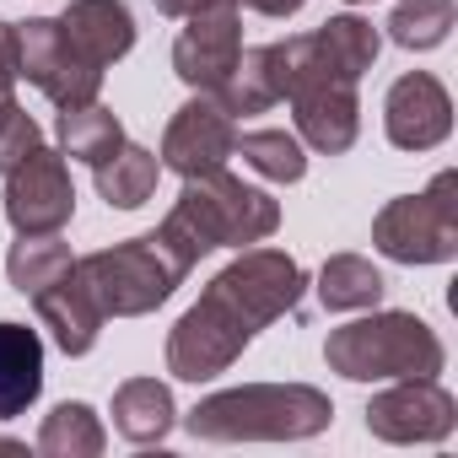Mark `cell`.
<instances>
[{
	"label": "cell",
	"mask_w": 458,
	"mask_h": 458,
	"mask_svg": "<svg viewBox=\"0 0 458 458\" xmlns=\"http://www.w3.org/2000/svg\"><path fill=\"white\" fill-rule=\"evenodd\" d=\"M308 276L292 254L281 249H243L233 265H226L199 302L173 324L167 335V372L183 383H210L233 367L254 335L276 318H292L302 308Z\"/></svg>",
	"instance_id": "6da1fadb"
},
{
	"label": "cell",
	"mask_w": 458,
	"mask_h": 458,
	"mask_svg": "<svg viewBox=\"0 0 458 458\" xmlns=\"http://www.w3.org/2000/svg\"><path fill=\"white\" fill-rule=\"evenodd\" d=\"M281 226V205L233 178L226 167L216 173H199V178H183V194L178 205L167 210V221L157 226V238L194 270L210 249H249V243H265Z\"/></svg>",
	"instance_id": "7a4b0ae2"
},
{
	"label": "cell",
	"mask_w": 458,
	"mask_h": 458,
	"mask_svg": "<svg viewBox=\"0 0 458 458\" xmlns=\"http://www.w3.org/2000/svg\"><path fill=\"white\" fill-rule=\"evenodd\" d=\"M335 404L313 383H249L210 394L189 410V437L199 442H302L329 431Z\"/></svg>",
	"instance_id": "3957f363"
},
{
	"label": "cell",
	"mask_w": 458,
	"mask_h": 458,
	"mask_svg": "<svg viewBox=\"0 0 458 458\" xmlns=\"http://www.w3.org/2000/svg\"><path fill=\"white\" fill-rule=\"evenodd\" d=\"M270 60H276L281 98H292V108H297V140H308V146L324 151V157L351 151V146H356V130H361L356 81L335 76V71L318 60L313 33L276 38V44H270Z\"/></svg>",
	"instance_id": "277c9868"
},
{
	"label": "cell",
	"mask_w": 458,
	"mask_h": 458,
	"mask_svg": "<svg viewBox=\"0 0 458 458\" xmlns=\"http://www.w3.org/2000/svg\"><path fill=\"white\" fill-rule=\"evenodd\" d=\"M324 361H329V372H340L351 383H383V377H437L447 351L426 318L372 313V318L329 329Z\"/></svg>",
	"instance_id": "5b68a950"
},
{
	"label": "cell",
	"mask_w": 458,
	"mask_h": 458,
	"mask_svg": "<svg viewBox=\"0 0 458 458\" xmlns=\"http://www.w3.org/2000/svg\"><path fill=\"white\" fill-rule=\"evenodd\" d=\"M76 276L87 281L103 318H140V313L162 308L178 292L189 265L157 233H146V238H130V243H114V249H98V254L76 259Z\"/></svg>",
	"instance_id": "8992f818"
},
{
	"label": "cell",
	"mask_w": 458,
	"mask_h": 458,
	"mask_svg": "<svg viewBox=\"0 0 458 458\" xmlns=\"http://www.w3.org/2000/svg\"><path fill=\"white\" fill-rule=\"evenodd\" d=\"M372 243L394 265L458 259V173H437L420 194H399L372 216Z\"/></svg>",
	"instance_id": "52a82bcc"
},
{
	"label": "cell",
	"mask_w": 458,
	"mask_h": 458,
	"mask_svg": "<svg viewBox=\"0 0 458 458\" xmlns=\"http://www.w3.org/2000/svg\"><path fill=\"white\" fill-rule=\"evenodd\" d=\"M17 76H28L55 108H81L103 92V71L65 38L60 17L17 22Z\"/></svg>",
	"instance_id": "ba28073f"
},
{
	"label": "cell",
	"mask_w": 458,
	"mask_h": 458,
	"mask_svg": "<svg viewBox=\"0 0 458 458\" xmlns=\"http://www.w3.org/2000/svg\"><path fill=\"white\" fill-rule=\"evenodd\" d=\"M243 55V0H205L173 44V71L194 92H216Z\"/></svg>",
	"instance_id": "9c48e42d"
},
{
	"label": "cell",
	"mask_w": 458,
	"mask_h": 458,
	"mask_svg": "<svg viewBox=\"0 0 458 458\" xmlns=\"http://www.w3.org/2000/svg\"><path fill=\"white\" fill-rule=\"evenodd\" d=\"M71 216H76V189H71V167L60 151L38 146L6 173V221L17 226V238L60 233Z\"/></svg>",
	"instance_id": "30bf717a"
},
{
	"label": "cell",
	"mask_w": 458,
	"mask_h": 458,
	"mask_svg": "<svg viewBox=\"0 0 458 458\" xmlns=\"http://www.w3.org/2000/svg\"><path fill=\"white\" fill-rule=\"evenodd\" d=\"M458 426V404L437 377H394L367 404V431L377 442H442Z\"/></svg>",
	"instance_id": "8fae6325"
},
{
	"label": "cell",
	"mask_w": 458,
	"mask_h": 458,
	"mask_svg": "<svg viewBox=\"0 0 458 458\" xmlns=\"http://www.w3.org/2000/svg\"><path fill=\"white\" fill-rule=\"evenodd\" d=\"M233 151H238V124H233V114H226L210 92L189 98L173 114L167 135H162V167H173L178 178L216 173V167H226Z\"/></svg>",
	"instance_id": "7c38bea8"
},
{
	"label": "cell",
	"mask_w": 458,
	"mask_h": 458,
	"mask_svg": "<svg viewBox=\"0 0 458 458\" xmlns=\"http://www.w3.org/2000/svg\"><path fill=\"white\" fill-rule=\"evenodd\" d=\"M383 130L399 151H431L447 140L453 130V98L437 76L426 71H410L388 87V103H383Z\"/></svg>",
	"instance_id": "4fadbf2b"
},
{
	"label": "cell",
	"mask_w": 458,
	"mask_h": 458,
	"mask_svg": "<svg viewBox=\"0 0 458 458\" xmlns=\"http://www.w3.org/2000/svg\"><path fill=\"white\" fill-rule=\"evenodd\" d=\"M60 28L98 71H108L114 60H124L135 49V17L124 0H71Z\"/></svg>",
	"instance_id": "5bb4252c"
},
{
	"label": "cell",
	"mask_w": 458,
	"mask_h": 458,
	"mask_svg": "<svg viewBox=\"0 0 458 458\" xmlns=\"http://www.w3.org/2000/svg\"><path fill=\"white\" fill-rule=\"evenodd\" d=\"M33 308H38L44 329L55 335V345H60L65 356H87V351L98 345V335H103V308L92 302V292H87V281H81L76 270L60 276L55 286H44V292L33 297Z\"/></svg>",
	"instance_id": "9a60e30c"
},
{
	"label": "cell",
	"mask_w": 458,
	"mask_h": 458,
	"mask_svg": "<svg viewBox=\"0 0 458 458\" xmlns=\"http://www.w3.org/2000/svg\"><path fill=\"white\" fill-rule=\"evenodd\" d=\"M44 394V340L28 324L0 318V420H17Z\"/></svg>",
	"instance_id": "2e32d148"
},
{
	"label": "cell",
	"mask_w": 458,
	"mask_h": 458,
	"mask_svg": "<svg viewBox=\"0 0 458 458\" xmlns=\"http://www.w3.org/2000/svg\"><path fill=\"white\" fill-rule=\"evenodd\" d=\"M173 415H178L173 410V394L157 377H130V383L114 388V431L124 442H140V447L162 442L173 431Z\"/></svg>",
	"instance_id": "e0dca14e"
},
{
	"label": "cell",
	"mask_w": 458,
	"mask_h": 458,
	"mask_svg": "<svg viewBox=\"0 0 458 458\" xmlns=\"http://www.w3.org/2000/svg\"><path fill=\"white\" fill-rule=\"evenodd\" d=\"M98 173V194L114 205V210H140L151 194H157V178H162V157L146 151V146H119L108 162L92 167Z\"/></svg>",
	"instance_id": "ac0fdd59"
},
{
	"label": "cell",
	"mask_w": 458,
	"mask_h": 458,
	"mask_svg": "<svg viewBox=\"0 0 458 458\" xmlns=\"http://www.w3.org/2000/svg\"><path fill=\"white\" fill-rule=\"evenodd\" d=\"M124 146V124L114 108L103 103H81V108H60V157H76L87 167L108 162Z\"/></svg>",
	"instance_id": "d6986e66"
},
{
	"label": "cell",
	"mask_w": 458,
	"mask_h": 458,
	"mask_svg": "<svg viewBox=\"0 0 458 458\" xmlns=\"http://www.w3.org/2000/svg\"><path fill=\"white\" fill-rule=\"evenodd\" d=\"M226 114H265L281 103V81H276V60H270V44L259 49H243L238 65L226 71V81L210 92Z\"/></svg>",
	"instance_id": "ffe728a7"
},
{
	"label": "cell",
	"mask_w": 458,
	"mask_h": 458,
	"mask_svg": "<svg viewBox=\"0 0 458 458\" xmlns=\"http://www.w3.org/2000/svg\"><path fill=\"white\" fill-rule=\"evenodd\" d=\"M313 49H318V60H324L335 76L361 81V76L372 71V60H377L383 38H377V28H372V22H361V17H329V22L313 33Z\"/></svg>",
	"instance_id": "44dd1931"
},
{
	"label": "cell",
	"mask_w": 458,
	"mask_h": 458,
	"mask_svg": "<svg viewBox=\"0 0 458 458\" xmlns=\"http://www.w3.org/2000/svg\"><path fill=\"white\" fill-rule=\"evenodd\" d=\"M103 447H108V437H103V420L92 415V404L65 399L44 415V431H38L44 458H98Z\"/></svg>",
	"instance_id": "7402d4cb"
},
{
	"label": "cell",
	"mask_w": 458,
	"mask_h": 458,
	"mask_svg": "<svg viewBox=\"0 0 458 458\" xmlns=\"http://www.w3.org/2000/svg\"><path fill=\"white\" fill-rule=\"evenodd\" d=\"M76 270V259H71V243H60V233H38V238H22V243H12V254H6V276H12V286L33 302L44 286H55L60 276H71Z\"/></svg>",
	"instance_id": "603a6c76"
},
{
	"label": "cell",
	"mask_w": 458,
	"mask_h": 458,
	"mask_svg": "<svg viewBox=\"0 0 458 458\" xmlns=\"http://www.w3.org/2000/svg\"><path fill=\"white\" fill-rule=\"evenodd\" d=\"M383 276L372 270V259L361 254H335L324 270H318V302L329 313H356V308H377L383 302Z\"/></svg>",
	"instance_id": "cb8c5ba5"
},
{
	"label": "cell",
	"mask_w": 458,
	"mask_h": 458,
	"mask_svg": "<svg viewBox=\"0 0 458 458\" xmlns=\"http://www.w3.org/2000/svg\"><path fill=\"white\" fill-rule=\"evenodd\" d=\"M453 22H458V6H453V0H399L394 17H388V38H394L399 49H415V55H420V49L447 44Z\"/></svg>",
	"instance_id": "d4e9b609"
},
{
	"label": "cell",
	"mask_w": 458,
	"mask_h": 458,
	"mask_svg": "<svg viewBox=\"0 0 458 458\" xmlns=\"http://www.w3.org/2000/svg\"><path fill=\"white\" fill-rule=\"evenodd\" d=\"M238 151H243V162H249L259 178H270V183H297V178L308 173L302 140L286 135V130H249V135H238Z\"/></svg>",
	"instance_id": "484cf974"
},
{
	"label": "cell",
	"mask_w": 458,
	"mask_h": 458,
	"mask_svg": "<svg viewBox=\"0 0 458 458\" xmlns=\"http://www.w3.org/2000/svg\"><path fill=\"white\" fill-rule=\"evenodd\" d=\"M44 146V130H38V119L17 103V98H6L0 103V173H12L22 157H33Z\"/></svg>",
	"instance_id": "4316f807"
},
{
	"label": "cell",
	"mask_w": 458,
	"mask_h": 458,
	"mask_svg": "<svg viewBox=\"0 0 458 458\" xmlns=\"http://www.w3.org/2000/svg\"><path fill=\"white\" fill-rule=\"evenodd\" d=\"M12 87H17V28L0 22V103L12 98Z\"/></svg>",
	"instance_id": "83f0119b"
},
{
	"label": "cell",
	"mask_w": 458,
	"mask_h": 458,
	"mask_svg": "<svg viewBox=\"0 0 458 458\" xmlns=\"http://www.w3.org/2000/svg\"><path fill=\"white\" fill-rule=\"evenodd\" d=\"M243 6H254L259 17H297L308 0H243Z\"/></svg>",
	"instance_id": "f1b7e54d"
},
{
	"label": "cell",
	"mask_w": 458,
	"mask_h": 458,
	"mask_svg": "<svg viewBox=\"0 0 458 458\" xmlns=\"http://www.w3.org/2000/svg\"><path fill=\"white\" fill-rule=\"evenodd\" d=\"M205 0H157V12L162 17H189V12H199Z\"/></svg>",
	"instance_id": "f546056e"
},
{
	"label": "cell",
	"mask_w": 458,
	"mask_h": 458,
	"mask_svg": "<svg viewBox=\"0 0 458 458\" xmlns=\"http://www.w3.org/2000/svg\"><path fill=\"white\" fill-rule=\"evenodd\" d=\"M0 453H28V442H17V437H0Z\"/></svg>",
	"instance_id": "4dcf8cb0"
},
{
	"label": "cell",
	"mask_w": 458,
	"mask_h": 458,
	"mask_svg": "<svg viewBox=\"0 0 458 458\" xmlns=\"http://www.w3.org/2000/svg\"><path fill=\"white\" fill-rule=\"evenodd\" d=\"M351 6H361V0H351Z\"/></svg>",
	"instance_id": "1f68e13d"
}]
</instances>
